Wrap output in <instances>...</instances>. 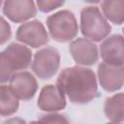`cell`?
<instances>
[{
  "mask_svg": "<svg viewBox=\"0 0 124 124\" xmlns=\"http://www.w3.org/2000/svg\"><path fill=\"white\" fill-rule=\"evenodd\" d=\"M56 86L65 97L76 104H85L93 100L98 92L94 72L91 69L74 66L64 69L58 76Z\"/></svg>",
  "mask_w": 124,
  "mask_h": 124,
  "instance_id": "cell-1",
  "label": "cell"
},
{
  "mask_svg": "<svg viewBox=\"0 0 124 124\" xmlns=\"http://www.w3.org/2000/svg\"><path fill=\"white\" fill-rule=\"evenodd\" d=\"M31 58L32 53L27 46L17 43L11 44L0 55L1 81H9L18 71L26 69L31 63Z\"/></svg>",
  "mask_w": 124,
  "mask_h": 124,
  "instance_id": "cell-2",
  "label": "cell"
},
{
  "mask_svg": "<svg viewBox=\"0 0 124 124\" xmlns=\"http://www.w3.org/2000/svg\"><path fill=\"white\" fill-rule=\"evenodd\" d=\"M81 33L90 41L104 40L110 32V25L98 7L88 6L80 13Z\"/></svg>",
  "mask_w": 124,
  "mask_h": 124,
  "instance_id": "cell-3",
  "label": "cell"
},
{
  "mask_svg": "<svg viewBox=\"0 0 124 124\" xmlns=\"http://www.w3.org/2000/svg\"><path fill=\"white\" fill-rule=\"evenodd\" d=\"M50 36L57 42L64 43L73 40L78 34V23L74 14L70 11H60L46 19Z\"/></svg>",
  "mask_w": 124,
  "mask_h": 124,
  "instance_id": "cell-4",
  "label": "cell"
},
{
  "mask_svg": "<svg viewBox=\"0 0 124 124\" xmlns=\"http://www.w3.org/2000/svg\"><path fill=\"white\" fill-rule=\"evenodd\" d=\"M60 65V55L57 49L46 46L38 50L33 58L32 70L41 78H50L55 75Z\"/></svg>",
  "mask_w": 124,
  "mask_h": 124,
  "instance_id": "cell-5",
  "label": "cell"
},
{
  "mask_svg": "<svg viewBox=\"0 0 124 124\" xmlns=\"http://www.w3.org/2000/svg\"><path fill=\"white\" fill-rule=\"evenodd\" d=\"M16 39L32 47H39L48 42V35L40 21L33 20L23 23L18 27Z\"/></svg>",
  "mask_w": 124,
  "mask_h": 124,
  "instance_id": "cell-6",
  "label": "cell"
},
{
  "mask_svg": "<svg viewBox=\"0 0 124 124\" xmlns=\"http://www.w3.org/2000/svg\"><path fill=\"white\" fill-rule=\"evenodd\" d=\"M100 54L105 63L123 66L124 65V38L115 34L104 40L100 46Z\"/></svg>",
  "mask_w": 124,
  "mask_h": 124,
  "instance_id": "cell-7",
  "label": "cell"
},
{
  "mask_svg": "<svg viewBox=\"0 0 124 124\" xmlns=\"http://www.w3.org/2000/svg\"><path fill=\"white\" fill-rule=\"evenodd\" d=\"M9 88L12 93L20 100L31 99L37 91V81L28 72H18L9 80Z\"/></svg>",
  "mask_w": 124,
  "mask_h": 124,
  "instance_id": "cell-8",
  "label": "cell"
},
{
  "mask_svg": "<svg viewBox=\"0 0 124 124\" xmlns=\"http://www.w3.org/2000/svg\"><path fill=\"white\" fill-rule=\"evenodd\" d=\"M69 50L74 60L80 65H93L98 61L97 46L90 40L78 38L70 44Z\"/></svg>",
  "mask_w": 124,
  "mask_h": 124,
  "instance_id": "cell-9",
  "label": "cell"
},
{
  "mask_svg": "<svg viewBox=\"0 0 124 124\" xmlns=\"http://www.w3.org/2000/svg\"><path fill=\"white\" fill-rule=\"evenodd\" d=\"M98 77L102 87L109 92L118 90L124 84V66L102 62L98 67Z\"/></svg>",
  "mask_w": 124,
  "mask_h": 124,
  "instance_id": "cell-10",
  "label": "cell"
},
{
  "mask_svg": "<svg viewBox=\"0 0 124 124\" xmlns=\"http://www.w3.org/2000/svg\"><path fill=\"white\" fill-rule=\"evenodd\" d=\"M3 12L11 20L21 22L36 15V7L32 1L9 0L4 2Z\"/></svg>",
  "mask_w": 124,
  "mask_h": 124,
  "instance_id": "cell-11",
  "label": "cell"
},
{
  "mask_svg": "<svg viewBox=\"0 0 124 124\" xmlns=\"http://www.w3.org/2000/svg\"><path fill=\"white\" fill-rule=\"evenodd\" d=\"M66 106V97L62 91L54 85L45 86L40 93L38 100V107L46 111L59 110L65 108Z\"/></svg>",
  "mask_w": 124,
  "mask_h": 124,
  "instance_id": "cell-12",
  "label": "cell"
},
{
  "mask_svg": "<svg viewBox=\"0 0 124 124\" xmlns=\"http://www.w3.org/2000/svg\"><path fill=\"white\" fill-rule=\"evenodd\" d=\"M104 110L106 116L113 122L124 121V93L115 94L105 102Z\"/></svg>",
  "mask_w": 124,
  "mask_h": 124,
  "instance_id": "cell-13",
  "label": "cell"
},
{
  "mask_svg": "<svg viewBox=\"0 0 124 124\" xmlns=\"http://www.w3.org/2000/svg\"><path fill=\"white\" fill-rule=\"evenodd\" d=\"M101 7L106 18L111 22L121 24L124 21V1H104Z\"/></svg>",
  "mask_w": 124,
  "mask_h": 124,
  "instance_id": "cell-14",
  "label": "cell"
},
{
  "mask_svg": "<svg viewBox=\"0 0 124 124\" xmlns=\"http://www.w3.org/2000/svg\"><path fill=\"white\" fill-rule=\"evenodd\" d=\"M0 111L2 116H9L16 111L18 108V99L12 93L8 85L1 86Z\"/></svg>",
  "mask_w": 124,
  "mask_h": 124,
  "instance_id": "cell-15",
  "label": "cell"
},
{
  "mask_svg": "<svg viewBox=\"0 0 124 124\" xmlns=\"http://www.w3.org/2000/svg\"><path fill=\"white\" fill-rule=\"evenodd\" d=\"M40 118L45 120L47 124H69V119L63 114L48 113L41 115Z\"/></svg>",
  "mask_w": 124,
  "mask_h": 124,
  "instance_id": "cell-16",
  "label": "cell"
},
{
  "mask_svg": "<svg viewBox=\"0 0 124 124\" xmlns=\"http://www.w3.org/2000/svg\"><path fill=\"white\" fill-rule=\"evenodd\" d=\"M63 1H37V6L39 10L44 13H48L61 5H63Z\"/></svg>",
  "mask_w": 124,
  "mask_h": 124,
  "instance_id": "cell-17",
  "label": "cell"
},
{
  "mask_svg": "<svg viewBox=\"0 0 124 124\" xmlns=\"http://www.w3.org/2000/svg\"><path fill=\"white\" fill-rule=\"evenodd\" d=\"M0 43L3 45L5 42H7L11 37V28L10 25L5 21L3 17H1V32H0Z\"/></svg>",
  "mask_w": 124,
  "mask_h": 124,
  "instance_id": "cell-18",
  "label": "cell"
},
{
  "mask_svg": "<svg viewBox=\"0 0 124 124\" xmlns=\"http://www.w3.org/2000/svg\"><path fill=\"white\" fill-rule=\"evenodd\" d=\"M3 124H26L25 121L19 117H12L4 121Z\"/></svg>",
  "mask_w": 124,
  "mask_h": 124,
  "instance_id": "cell-19",
  "label": "cell"
},
{
  "mask_svg": "<svg viewBox=\"0 0 124 124\" xmlns=\"http://www.w3.org/2000/svg\"><path fill=\"white\" fill-rule=\"evenodd\" d=\"M30 124H47L45 120H43L42 118H39L37 121H32Z\"/></svg>",
  "mask_w": 124,
  "mask_h": 124,
  "instance_id": "cell-20",
  "label": "cell"
},
{
  "mask_svg": "<svg viewBox=\"0 0 124 124\" xmlns=\"http://www.w3.org/2000/svg\"><path fill=\"white\" fill-rule=\"evenodd\" d=\"M107 124H119V123H115V122H111V123H107Z\"/></svg>",
  "mask_w": 124,
  "mask_h": 124,
  "instance_id": "cell-21",
  "label": "cell"
},
{
  "mask_svg": "<svg viewBox=\"0 0 124 124\" xmlns=\"http://www.w3.org/2000/svg\"><path fill=\"white\" fill-rule=\"evenodd\" d=\"M123 33H124V28H123Z\"/></svg>",
  "mask_w": 124,
  "mask_h": 124,
  "instance_id": "cell-22",
  "label": "cell"
}]
</instances>
